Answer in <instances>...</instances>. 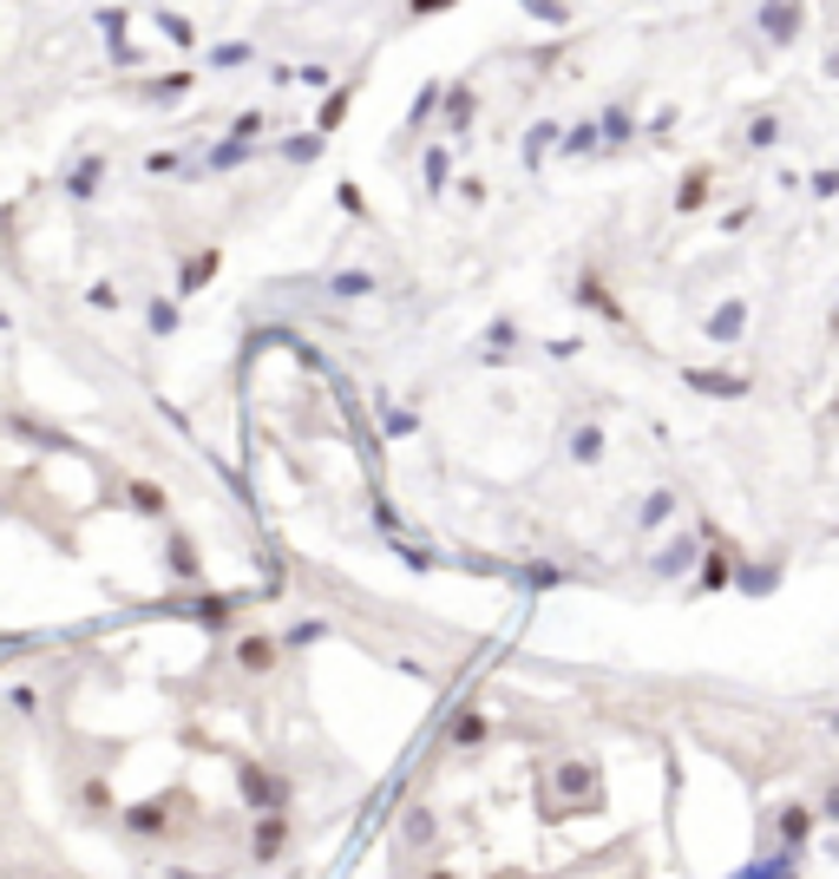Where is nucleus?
Returning <instances> with one entry per match:
<instances>
[{
  "label": "nucleus",
  "mask_w": 839,
  "mask_h": 879,
  "mask_svg": "<svg viewBox=\"0 0 839 879\" xmlns=\"http://www.w3.org/2000/svg\"><path fill=\"white\" fill-rule=\"evenodd\" d=\"M236 795L256 808V821L289 814V782H282V775H269V768H256V762H243V768H236Z\"/></svg>",
  "instance_id": "f257e3e1"
},
{
  "label": "nucleus",
  "mask_w": 839,
  "mask_h": 879,
  "mask_svg": "<svg viewBox=\"0 0 839 879\" xmlns=\"http://www.w3.org/2000/svg\"><path fill=\"white\" fill-rule=\"evenodd\" d=\"M158 611H177V617H190V624H203V631H230V617H236V598H230V591H203V598H164Z\"/></svg>",
  "instance_id": "f03ea898"
},
{
  "label": "nucleus",
  "mask_w": 839,
  "mask_h": 879,
  "mask_svg": "<svg viewBox=\"0 0 839 879\" xmlns=\"http://www.w3.org/2000/svg\"><path fill=\"white\" fill-rule=\"evenodd\" d=\"M702 545H709V532H683V539H669V545L650 558V571H656V578H683V571H702V558H709Z\"/></svg>",
  "instance_id": "7ed1b4c3"
},
{
  "label": "nucleus",
  "mask_w": 839,
  "mask_h": 879,
  "mask_svg": "<svg viewBox=\"0 0 839 879\" xmlns=\"http://www.w3.org/2000/svg\"><path fill=\"white\" fill-rule=\"evenodd\" d=\"M683 388L715 394V401H742V394H748V374H729V368H683Z\"/></svg>",
  "instance_id": "20e7f679"
},
{
  "label": "nucleus",
  "mask_w": 839,
  "mask_h": 879,
  "mask_svg": "<svg viewBox=\"0 0 839 879\" xmlns=\"http://www.w3.org/2000/svg\"><path fill=\"white\" fill-rule=\"evenodd\" d=\"M735 578H742V552L715 539V545H709V558H702V571H696V585H702V591H729Z\"/></svg>",
  "instance_id": "39448f33"
},
{
  "label": "nucleus",
  "mask_w": 839,
  "mask_h": 879,
  "mask_svg": "<svg viewBox=\"0 0 839 879\" xmlns=\"http://www.w3.org/2000/svg\"><path fill=\"white\" fill-rule=\"evenodd\" d=\"M276 657H282V637H263V631L236 637V670H243V676H269Z\"/></svg>",
  "instance_id": "423d86ee"
},
{
  "label": "nucleus",
  "mask_w": 839,
  "mask_h": 879,
  "mask_svg": "<svg viewBox=\"0 0 839 879\" xmlns=\"http://www.w3.org/2000/svg\"><path fill=\"white\" fill-rule=\"evenodd\" d=\"M322 296H328V302H368V296H381V276H374V269H335V276L322 282Z\"/></svg>",
  "instance_id": "0eeeda50"
},
{
  "label": "nucleus",
  "mask_w": 839,
  "mask_h": 879,
  "mask_svg": "<svg viewBox=\"0 0 839 879\" xmlns=\"http://www.w3.org/2000/svg\"><path fill=\"white\" fill-rule=\"evenodd\" d=\"M571 302H578V309H591V315H604L610 328H624V322H630V315H624V302H617V296H610V289H604L597 276H578V289H571Z\"/></svg>",
  "instance_id": "6e6552de"
},
{
  "label": "nucleus",
  "mask_w": 839,
  "mask_h": 879,
  "mask_svg": "<svg viewBox=\"0 0 839 879\" xmlns=\"http://www.w3.org/2000/svg\"><path fill=\"white\" fill-rule=\"evenodd\" d=\"M98 184H105V151H85V158L66 171V197H72V204H92Z\"/></svg>",
  "instance_id": "1a4fd4ad"
},
{
  "label": "nucleus",
  "mask_w": 839,
  "mask_h": 879,
  "mask_svg": "<svg viewBox=\"0 0 839 879\" xmlns=\"http://www.w3.org/2000/svg\"><path fill=\"white\" fill-rule=\"evenodd\" d=\"M702 328H709V342H722V348H729V342H742V328H748V302H742V296H729V302H715Z\"/></svg>",
  "instance_id": "9d476101"
},
{
  "label": "nucleus",
  "mask_w": 839,
  "mask_h": 879,
  "mask_svg": "<svg viewBox=\"0 0 839 879\" xmlns=\"http://www.w3.org/2000/svg\"><path fill=\"white\" fill-rule=\"evenodd\" d=\"M814 821H820L814 808H801V801H788V808L774 814V834H781V854H801V847H807V834H814Z\"/></svg>",
  "instance_id": "9b49d317"
},
{
  "label": "nucleus",
  "mask_w": 839,
  "mask_h": 879,
  "mask_svg": "<svg viewBox=\"0 0 839 879\" xmlns=\"http://www.w3.org/2000/svg\"><path fill=\"white\" fill-rule=\"evenodd\" d=\"M492 736V722H486V709H453V722H446V749H479Z\"/></svg>",
  "instance_id": "f8f14e48"
},
{
  "label": "nucleus",
  "mask_w": 839,
  "mask_h": 879,
  "mask_svg": "<svg viewBox=\"0 0 839 879\" xmlns=\"http://www.w3.org/2000/svg\"><path fill=\"white\" fill-rule=\"evenodd\" d=\"M558 144H564V125L538 118V125L525 131V144H518V164H525V171H538V164H545V151H558Z\"/></svg>",
  "instance_id": "ddd939ff"
},
{
  "label": "nucleus",
  "mask_w": 839,
  "mask_h": 879,
  "mask_svg": "<svg viewBox=\"0 0 839 879\" xmlns=\"http://www.w3.org/2000/svg\"><path fill=\"white\" fill-rule=\"evenodd\" d=\"M217 269H223V250H217V243H210V250H197V256H184V269H177V296H197Z\"/></svg>",
  "instance_id": "4468645a"
},
{
  "label": "nucleus",
  "mask_w": 839,
  "mask_h": 879,
  "mask_svg": "<svg viewBox=\"0 0 839 879\" xmlns=\"http://www.w3.org/2000/svg\"><path fill=\"white\" fill-rule=\"evenodd\" d=\"M558 795L591 808V801H597V768H591V762H558Z\"/></svg>",
  "instance_id": "2eb2a0df"
},
{
  "label": "nucleus",
  "mask_w": 839,
  "mask_h": 879,
  "mask_svg": "<svg viewBox=\"0 0 839 879\" xmlns=\"http://www.w3.org/2000/svg\"><path fill=\"white\" fill-rule=\"evenodd\" d=\"M125 834H138V841H164V834H171V808H164V801H138V808L125 814Z\"/></svg>",
  "instance_id": "dca6fc26"
},
{
  "label": "nucleus",
  "mask_w": 839,
  "mask_h": 879,
  "mask_svg": "<svg viewBox=\"0 0 839 879\" xmlns=\"http://www.w3.org/2000/svg\"><path fill=\"white\" fill-rule=\"evenodd\" d=\"M164 571H171L177 585H190V578L203 571V558H197V545H190L184 532H171V539H164Z\"/></svg>",
  "instance_id": "f3484780"
},
{
  "label": "nucleus",
  "mask_w": 839,
  "mask_h": 879,
  "mask_svg": "<svg viewBox=\"0 0 839 879\" xmlns=\"http://www.w3.org/2000/svg\"><path fill=\"white\" fill-rule=\"evenodd\" d=\"M512 585H518V591H558V585H571V571H564V565L532 558V565H512Z\"/></svg>",
  "instance_id": "a211bd4d"
},
{
  "label": "nucleus",
  "mask_w": 839,
  "mask_h": 879,
  "mask_svg": "<svg viewBox=\"0 0 839 879\" xmlns=\"http://www.w3.org/2000/svg\"><path fill=\"white\" fill-rule=\"evenodd\" d=\"M282 847H289V821H282V814H269V821H256V834H249V854H256V860L269 867V860H276Z\"/></svg>",
  "instance_id": "6ab92c4d"
},
{
  "label": "nucleus",
  "mask_w": 839,
  "mask_h": 879,
  "mask_svg": "<svg viewBox=\"0 0 839 879\" xmlns=\"http://www.w3.org/2000/svg\"><path fill=\"white\" fill-rule=\"evenodd\" d=\"M558 151H564V158H591V151H604V118H578V125L564 131Z\"/></svg>",
  "instance_id": "aec40b11"
},
{
  "label": "nucleus",
  "mask_w": 839,
  "mask_h": 879,
  "mask_svg": "<svg viewBox=\"0 0 839 879\" xmlns=\"http://www.w3.org/2000/svg\"><path fill=\"white\" fill-rule=\"evenodd\" d=\"M374 414H381V433H387V440H413V433H420V414L394 407L387 394H374Z\"/></svg>",
  "instance_id": "412c9836"
},
{
  "label": "nucleus",
  "mask_w": 839,
  "mask_h": 879,
  "mask_svg": "<svg viewBox=\"0 0 839 879\" xmlns=\"http://www.w3.org/2000/svg\"><path fill=\"white\" fill-rule=\"evenodd\" d=\"M564 447H571V460H578V466H597V460H604V427H597V420H578Z\"/></svg>",
  "instance_id": "4be33fe9"
},
{
  "label": "nucleus",
  "mask_w": 839,
  "mask_h": 879,
  "mask_svg": "<svg viewBox=\"0 0 839 879\" xmlns=\"http://www.w3.org/2000/svg\"><path fill=\"white\" fill-rule=\"evenodd\" d=\"M781 585V558H761V565H742V578H735V591L742 598H768Z\"/></svg>",
  "instance_id": "5701e85b"
},
{
  "label": "nucleus",
  "mask_w": 839,
  "mask_h": 879,
  "mask_svg": "<svg viewBox=\"0 0 839 879\" xmlns=\"http://www.w3.org/2000/svg\"><path fill=\"white\" fill-rule=\"evenodd\" d=\"M190 85H197V79H190V72H158V79H144V85H138V92H144V99H151V105H177V99H184V92H190Z\"/></svg>",
  "instance_id": "b1692460"
},
{
  "label": "nucleus",
  "mask_w": 839,
  "mask_h": 879,
  "mask_svg": "<svg viewBox=\"0 0 839 879\" xmlns=\"http://www.w3.org/2000/svg\"><path fill=\"white\" fill-rule=\"evenodd\" d=\"M249 158H256V144L223 138V144H210V151H203V164H197V171H236V164H249Z\"/></svg>",
  "instance_id": "393cba45"
},
{
  "label": "nucleus",
  "mask_w": 839,
  "mask_h": 879,
  "mask_svg": "<svg viewBox=\"0 0 839 879\" xmlns=\"http://www.w3.org/2000/svg\"><path fill=\"white\" fill-rule=\"evenodd\" d=\"M755 20H761V33H768V39H794L807 13H801V7H761Z\"/></svg>",
  "instance_id": "a878e982"
},
{
  "label": "nucleus",
  "mask_w": 839,
  "mask_h": 879,
  "mask_svg": "<svg viewBox=\"0 0 839 879\" xmlns=\"http://www.w3.org/2000/svg\"><path fill=\"white\" fill-rule=\"evenodd\" d=\"M676 506H683V499H676L669 486H656V493L643 499V512H637V525H643V532H656V525H669V519H676Z\"/></svg>",
  "instance_id": "bb28decb"
},
{
  "label": "nucleus",
  "mask_w": 839,
  "mask_h": 879,
  "mask_svg": "<svg viewBox=\"0 0 839 879\" xmlns=\"http://www.w3.org/2000/svg\"><path fill=\"white\" fill-rule=\"evenodd\" d=\"M473 112H479L473 85H446V131H466V125H473Z\"/></svg>",
  "instance_id": "cd10ccee"
},
{
  "label": "nucleus",
  "mask_w": 839,
  "mask_h": 879,
  "mask_svg": "<svg viewBox=\"0 0 839 879\" xmlns=\"http://www.w3.org/2000/svg\"><path fill=\"white\" fill-rule=\"evenodd\" d=\"M177 322H184V315H177V296H151V302H144V328H151V335H177Z\"/></svg>",
  "instance_id": "c85d7f7f"
},
{
  "label": "nucleus",
  "mask_w": 839,
  "mask_h": 879,
  "mask_svg": "<svg viewBox=\"0 0 839 879\" xmlns=\"http://www.w3.org/2000/svg\"><path fill=\"white\" fill-rule=\"evenodd\" d=\"M125 499H131V512H144V519H164V506H171V499H164V486H151V479H131V486H125Z\"/></svg>",
  "instance_id": "c756f323"
},
{
  "label": "nucleus",
  "mask_w": 839,
  "mask_h": 879,
  "mask_svg": "<svg viewBox=\"0 0 839 879\" xmlns=\"http://www.w3.org/2000/svg\"><path fill=\"white\" fill-rule=\"evenodd\" d=\"M788 874H801V854H768V860H748L735 879H788Z\"/></svg>",
  "instance_id": "7c9ffc66"
},
{
  "label": "nucleus",
  "mask_w": 839,
  "mask_h": 879,
  "mask_svg": "<svg viewBox=\"0 0 839 879\" xmlns=\"http://www.w3.org/2000/svg\"><path fill=\"white\" fill-rule=\"evenodd\" d=\"M440 105H446V85H440V79H433V85H420V92H413V105H407V125H413V131H420V125H427V118H433V112H440Z\"/></svg>",
  "instance_id": "2f4dec72"
},
{
  "label": "nucleus",
  "mask_w": 839,
  "mask_h": 879,
  "mask_svg": "<svg viewBox=\"0 0 839 879\" xmlns=\"http://www.w3.org/2000/svg\"><path fill=\"white\" fill-rule=\"evenodd\" d=\"M637 138V112L630 105H604V144H630Z\"/></svg>",
  "instance_id": "473e14b6"
},
{
  "label": "nucleus",
  "mask_w": 839,
  "mask_h": 879,
  "mask_svg": "<svg viewBox=\"0 0 839 879\" xmlns=\"http://www.w3.org/2000/svg\"><path fill=\"white\" fill-rule=\"evenodd\" d=\"M322 637H328L322 617H295V624L282 631V650H308V644H322Z\"/></svg>",
  "instance_id": "72a5a7b5"
},
{
  "label": "nucleus",
  "mask_w": 839,
  "mask_h": 879,
  "mask_svg": "<svg viewBox=\"0 0 839 879\" xmlns=\"http://www.w3.org/2000/svg\"><path fill=\"white\" fill-rule=\"evenodd\" d=\"M774 144H781V118H774V112L748 118V151H774Z\"/></svg>",
  "instance_id": "f704fd0d"
},
{
  "label": "nucleus",
  "mask_w": 839,
  "mask_h": 879,
  "mask_svg": "<svg viewBox=\"0 0 839 879\" xmlns=\"http://www.w3.org/2000/svg\"><path fill=\"white\" fill-rule=\"evenodd\" d=\"M282 158H289V164H315V158H322V131H295V138H282Z\"/></svg>",
  "instance_id": "c9c22d12"
},
{
  "label": "nucleus",
  "mask_w": 839,
  "mask_h": 879,
  "mask_svg": "<svg viewBox=\"0 0 839 879\" xmlns=\"http://www.w3.org/2000/svg\"><path fill=\"white\" fill-rule=\"evenodd\" d=\"M702 204H709V171H689L676 184V210H702Z\"/></svg>",
  "instance_id": "e433bc0d"
},
{
  "label": "nucleus",
  "mask_w": 839,
  "mask_h": 879,
  "mask_svg": "<svg viewBox=\"0 0 839 879\" xmlns=\"http://www.w3.org/2000/svg\"><path fill=\"white\" fill-rule=\"evenodd\" d=\"M158 33H164L171 46H197V33H190V20H184V13H171V7H158Z\"/></svg>",
  "instance_id": "4c0bfd02"
},
{
  "label": "nucleus",
  "mask_w": 839,
  "mask_h": 879,
  "mask_svg": "<svg viewBox=\"0 0 839 879\" xmlns=\"http://www.w3.org/2000/svg\"><path fill=\"white\" fill-rule=\"evenodd\" d=\"M512 342H518V328H512V322L499 315V322L486 328V361H505V355H512Z\"/></svg>",
  "instance_id": "58836bf2"
},
{
  "label": "nucleus",
  "mask_w": 839,
  "mask_h": 879,
  "mask_svg": "<svg viewBox=\"0 0 839 879\" xmlns=\"http://www.w3.org/2000/svg\"><path fill=\"white\" fill-rule=\"evenodd\" d=\"M394 552H400V565H413V571H433V565H440V552H433L427 539H420V545H413V539H394Z\"/></svg>",
  "instance_id": "ea45409f"
},
{
  "label": "nucleus",
  "mask_w": 839,
  "mask_h": 879,
  "mask_svg": "<svg viewBox=\"0 0 839 879\" xmlns=\"http://www.w3.org/2000/svg\"><path fill=\"white\" fill-rule=\"evenodd\" d=\"M348 99H354V85H335V92L322 99V131H335V125L348 118Z\"/></svg>",
  "instance_id": "a19ab883"
},
{
  "label": "nucleus",
  "mask_w": 839,
  "mask_h": 879,
  "mask_svg": "<svg viewBox=\"0 0 839 879\" xmlns=\"http://www.w3.org/2000/svg\"><path fill=\"white\" fill-rule=\"evenodd\" d=\"M368 512H374V525H381L387 539H400V506H394L387 493H374V499H368Z\"/></svg>",
  "instance_id": "79ce46f5"
},
{
  "label": "nucleus",
  "mask_w": 839,
  "mask_h": 879,
  "mask_svg": "<svg viewBox=\"0 0 839 879\" xmlns=\"http://www.w3.org/2000/svg\"><path fill=\"white\" fill-rule=\"evenodd\" d=\"M400 834H407V847H433V834H440V828H433V814H427V808H413Z\"/></svg>",
  "instance_id": "37998d69"
},
{
  "label": "nucleus",
  "mask_w": 839,
  "mask_h": 879,
  "mask_svg": "<svg viewBox=\"0 0 839 879\" xmlns=\"http://www.w3.org/2000/svg\"><path fill=\"white\" fill-rule=\"evenodd\" d=\"M420 171H427V190H446V177H453V164H446V151H440V144L420 158Z\"/></svg>",
  "instance_id": "c03bdc74"
},
{
  "label": "nucleus",
  "mask_w": 839,
  "mask_h": 879,
  "mask_svg": "<svg viewBox=\"0 0 839 879\" xmlns=\"http://www.w3.org/2000/svg\"><path fill=\"white\" fill-rule=\"evenodd\" d=\"M525 13L545 20V26H571V7H558V0H525Z\"/></svg>",
  "instance_id": "a18cd8bd"
},
{
  "label": "nucleus",
  "mask_w": 839,
  "mask_h": 879,
  "mask_svg": "<svg viewBox=\"0 0 839 879\" xmlns=\"http://www.w3.org/2000/svg\"><path fill=\"white\" fill-rule=\"evenodd\" d=\"M79 801H85V814H112V788H105L98 775H92V782L79 788Z\"/></svg>",
  "instance_id": "49530a36"
},
{
  "label": "nucleus",
  "mask_w": 839,
  "mask_h": 879,
  "mask_svg": "<svg viewBox=\"0 0 839 879\" xmlns=\"http://www.w3.org/2000/svg\"><path fill=\"white\" fill-rule=\"evenodd\" d=\"M249 59V39H223V46H210V66H243Z\"/></svg>",
  "instance_id": "de8ad7c7"
},
{
  "label": "nucleus",
  "mask_w": 839,
  "mask_h": 879,
  "mask_svg": "<svg viewBox=\"0 0 839 879\" xmlns=\"http://www.w3.org/2000/svg\"><path fill=\"white\" fill-rule=\"evenodd\" d=\"M269 118L263 112H236V125H230V138H243V144H256V131H263Z\"/></svg>",
  "instance_id": "09e8293b"
},
{
  "label": "nucleus",
  "mask_w": 839,
  "mask_h": 879,
  "mask_svg": "<svg viewBox=\"0 0 839 879\" xmlns=\"http://www.w3.org/2000/svg\"><path fill=\"white\" fill-rule=\"evenodd\" d=\"M85 302H92V309H105V315H112V309H118V289H112V282H92V289H85Z\"/></svg>",
  "instance_id": "8fccbe9b"
},
{
  "label": "nucleus",
  "mask_w": 839,
  "mask_h": 879,
  "mask_svg": "<svg viewBox=\"0 0 839 879\" xmlns=\"http://www.w3.org/2000/svg\"><path fill=\"white\" fill-rule=\"evenodd\" d=\"M144 171H151V177H171V171H177V151H151Z\"/></svg>",
  "instance_id": "3c124183"
},
{
  "label": "nucleus",
  "mask_w": 839,
  "mask_h": 879,
  "mask_svg": "<svg viewBox=\"0 0 839 879\" xmlns=\"http://www.w3.org/2000/svg\"><path fill=\"white\" fill-rule=\"evenodd\" d=\"M7 703H13V709H20V716H33V709H39V696H33V690H26V683H13V690H7Z\"/></svg>",
  "instance_id": "603ef678"
},
{
  "label": "nucleus",
  "mask_w": 839,
  "mask_h": 879,
  "mask_svg": "<svg viewBox=\"0 0 839 879\" xmlns=\"http://www.w3.org/2000/svg\"><path fill=\"white\" fill-rule=\"evenodd\" d=\"M807 184H814V197H839V171H814Z\"/></svg>",
  "instance_id": "864d4df0"
},
{
  "label": "nucleus",
  "mask_w": 839,
  "mask_h": 879,
  "mask_svg": "<svg viewBox=\"0 0 839 879\" xmlns=\"http://www.w3.org/2000/svg\"><path fill=\"white\" fill-rule=\"evenodd\" d=\"M98 26H105V39H118V33H125V7H105Z\"/></svg>",
  "instance_id": "5fc2aeb1"
},
{
  "label": "nucleus",
  "mask_w": 839,
  "mask_h": 879,
  "mask_svg": "<svg viewBox=\"0 0 839 879\" xmlns=\"http://www.w3.org/2000/svg\"><path fill=\"white\" fill-rule=\"evenodd\" d=\"M302 85H315V92H328L335 79H328V66H302Z\"/></svg>",
  "instance_id": "6e6d98bb"
},
{
  "label": "nucleus",
  "mask_w": 839,
  "mask_h": 879,
  "mask_svg": "<svg viewBox=\"0 0 839 879\" xmlns=\"http://www.w3.org/2000/svg\"><path fill=\"white\" fill-rule=\"evenodd\" d=\"M820 821H839V782L820 795Z\"/></svg>",
  "instance_id": "4d7b16f0"
},
{
  "label": "nucleus",
  "mask_w": 839,
  "mask_h": 879,
  "mask_svg": "<svg viewBox=\"0 0 839 879\" xmlns=\"http://www.w3.org/2000/svg\"><path fill=\"white\" fill-rule=\"evenodd\" d=\"M164 879H203V874H197V867H171Z\"/></svg>",
  "instance_id": "13d9d810"
},
{
  "label": "nucleus",
  "mask_w": 839,
  "mask_h": 879,
  "mask_svg": "<svg viewBox=\"0 0 839 879\" xmlns=\"http://www.w3.org/2000/svg\"><path fill=\"white\" fill-rule=\"evenodd\" d=\"M827 729H834V736H839V709H834V716H827Z\"/></svg>",
  "instance_id": "bf43d9fd"
},
{
  "label": "nucleus",
  "mask_w": 839,
  "mask_h": 879,
  "mask_svg": "<svg viewBox=\"0 0 839 879\" xmlns=\"http://www.w3.org/2000/svg\"><path fill=\"white\" fill-rule=\"evenodd\" d=\"M427 879H453V874H446V867H440V874H427Z\"/></svg>",
  "instance_id": "052dcab7"
},
{
  "label": "nucleus",
  "mask_w": 839,
  "mask_h": 879,
  "mask_svg": "<svg viewBox=\"0 0 839 879\" xmlns=\"http://www.w3.org/2000/svg\"><path fill=\"white\" fill-rule=\"evenodd\" d=\"M834 72H839V53H834Z\"/></svg>",
  "instance_id": "680f3d73"
},
{
  "label": "nucleus",
  "mask_w": 839,
  "mask_h": 879,
  "mask_svg": "<svg viewBox=\"0 0 839 879\" xmlns=\"http://www.w3.org/2000/svg\"><path fill=\"white\" fill-rule=\"evenodd\" d=\"M834 328H839V309H834Z\"/></svg>",
  "instance_id": "e2e57ef3"
},
{
  "label": "nucleus",
  "mask_w": 839,
  "mask_h": 879,
  "mask_svg": "<svg viewBox=\"0 0 839 879\" xmlns=\"http://www.w3.org/2000/svg\"><path fill=\"white\" fill-rule=\"evenodd\" d=\"M788 879H801V874H788Z\"/></svg>",
  "instance_id": "0e129e2a"
}]
</instances>
